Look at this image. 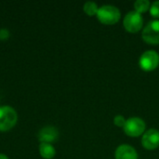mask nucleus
Masks as SVG:
<instances>
[{
    "instance_id": "f257e3e1",
    "label": "nucleus",
    "mask_w": 159,
    "mask_h": 159,
    "mask_svg": "<svg viewBox=\"0 0 159 159\" xmlns=\"http://www.w3.org/2000/svg\"><path fill=\"white\" fill-rule=\"evenodd\" d=\"M97 18L102 24L105 25H113L119 21L121 18V14L119 9L111 5H104L99 7Z\"/></svg>"
},
{
    "instance_id": "f03ea898",
    "label": "nucleus",
    "mask_w": 159,
    "mask_h": 159,
    "mask_svg": "<svg viewBox=\"0 0 159 159\" xmlns=\"http://www.w3.org/2000/svg\"><path fill=\"white\" fill-rule=\"evenodd\" d=\"M18 115L14 108L5 105L0 107V131L11 129L17 123Z\"/></svg>"
},
{
    "instance_id": "ddd939ff",
    "label": "nucleus",
    "mask_w": 159,
    "mask_h": 159,
    "mask_svg": "<svg viewBox=\"0 0 159 159\" xmlns=\"http://www.w3.org/2000/svg\"><path fill=\"white\" fill-rule=\"evenodd\" d=\"M150 13L154 18H159V0L155 1L150 7Z\"/></svg>"
},
{
    "instance_id": "1a4fd4ad",
    "label": "nucleus",
    "mask_w": 159,
    "mask_h": 159,
    "mask_svg": "<svg viewBox=\"0 0 159 159\" xmlns=\"http://www.w3.org/2000/svg\"><path fill=\"white\" fill-rule=\"evenodd\" d=\"M115 157L116 159H138V154L132 146L122 144L116 148Z\"/></svg>"
},
{
    "instance_id": "4468645a",
    "label": "nucleus",
    "mask_w": 159,
    "mask_h": 159,
    "mask_svg": "<svg viewBox=\"0 0 159 159\" xmlns=\"http://www.w3.org/2000/svg\"><path fill=\"white\" fill-rule=\"evenodd\" d=\"M126 121L127 120L125 119V117L123 116H120V115L115 116V118H114V124L118 128H124L125 124H126Z\"/></svg>"
},
{
    "instance_id": "9d476101",
    "label": "nucleus",
    "mask_w": 159,
    "mask_h": 159,
    "mask_svg": "<svg viewBox=\"0 0 159 159\" xmlns=\"http://www.w3.org/2000/svg\"><path fill=\"white\" fill-rule=\"evenodd\" d=\"M39 153L44 159H52L56 155V150L52 144L41 143L39 145Z\"/></svg>"
},
{
    "instance_id": "20e7f679",
    "label": "nucleus",
    "mask_w": 159,
    "mask_h": 159,
    "mask_svg": "<svg viewBox=\"0 0 159 159\" xmlns=\"http://www.w3.org/2000/svg\"><path fill=\"white\" fill-rule=\"evenodd\" d=\"M146 125L140 117H130L126 121L124 131L129 137H139L143 134Z\"/></svg>"
},
{
    "instance_id": "6e6552de",
    "label": "nucleus",
    "mask_w": 159,
    "mask_h": 159,
    "mask_svg": "<svg viewBox=\"0 0 159 159\" xmlns=\"http://www.w3.org/2000/svg\"><path fill=\"white\" fill-rule=\"evenodd\" d=\"M37 138L41 143L52 144L53 143H55L58 140L59 131L55 127L47 126L45 128H42L39 130V132L37 134Z\"/></svg>"
},
{
    "instance_id": "39448f33",
    "label": "nucleus",
    "mask_w": 159,
    "mask_h": 159,
    "mask_svg": "<svg viewBox=\"0 0 159 159\" xmlns=\"http://www.w3.org/2000/svg\"><path fill=\"white\" fill-rule=\"evenodd\" d=\"M139 64L145 72L156 70L159 65V54L155 50H147L143 52L140 58Z\"/></svg>"
},
{
    "instance_id": "9b49d317",
    "label": "nucleus",
    "mask_w": 159,
    "mask_h": 159,
    "mask_svg": "<svg viewBox=\"0 0 159 159\" xmlns=\"http://www.w3.org/2000/svg\"><path fill=\"white\" fill-rule=\"evenodd\" d=\"M83 9L85 11V13L88 15V16H94V15H97L98 13V10H99V7L98 5L95 3V2H92V1H88L84 4V7H83Z\"/></svg>"
},
{
    "instance_id": "423d86ee",
    "label": "nucleus",
    "mask_w": 159,
    "mask_h": 159,
    "mask_svg": "<svg viewBox=\"0 0 159 159\" xmlns=\"http://www.w3.org/2000/svg\"><path fill=\"white\" fill-rule=\"evenodd\" d=\"M144 42L150 45L159 44V20H152L146 24L142 34Z\"/></svg>"
},
{
    "instance_id": "f8f14e48",
    "label": "nucleus",
    "mask_w": 159,
    "mask_h": 159,
    "mask_svg": "<svg viewBox=\"0 0 159 159\" xmlns=\"http://www.w3.org/2000/svg\"><path fill=\"white\" fill-rule=\"evenodd\" d=\"M150 7H151V4L148 0H137L134 3L135 11H137L140 14L146 12L148 9H150Z\"/></svg>"
},
{
    "instance_id": "2eb2a0df",
    "label": "nucleus",
    "mask_w": 159,
    "mask_h": 159,
    "mask_svg": "<svg viewBox=\"0 0 159 159\" xmlns=\"http://www.w3.org/2000/svg\"><path fill=\"white\" fill-rule=\"evenodd\" d=\"M9 36V33L7 29L0 30V39H7Z\"/></svg>"
},
{
    "instance_id": "dca6fc26",
    "label": "nucleus",
    "mask_w": 159,
    "mask_h": 159,
    "mask_svg": "<svg viewBox=\"0 0 159 159\" xmlns=\"http://www.w3.org/2000/svg\"><path fill=\"white\" fill-rule=\"evenodd\" d=\"M0 159H8V157L4 154H0Z\"/></svg>"
},
{
    "instance_id": "7ed1b4c3",
    "label": "nucleus",
    "mask_w": 159,
    "mask_h": 159,
    "mask_svg": "<svg viewBox=\"0 0 159 159\" xmlns=\"http://www.w3.org/2000/svg\"><path fill=\"white\" fill-rule=\"evenodd\" d=\"M123 24L125 29L132 34L138 33L140 30H142L143 26V19L142 14L138 13L137 11H130L129 12L123 20Z\"/></svg>"
},
{
    "instance_id": "0eeeda50",
    "label": "nucleus",
    "mask_w": 159,
    "mask_h": 159,
    "mask_svg": "<svg viewBox=\"0 0 159 159\" xmlns=\"http://www.w3.org/2000/svg\"><path fill=\"white\" fill-rule=\"evenodd\" d=\"M142 144L146 150H155L159 146V130L151 129L144 132L142 138Z\"/></svg>"
}]
</instances>
